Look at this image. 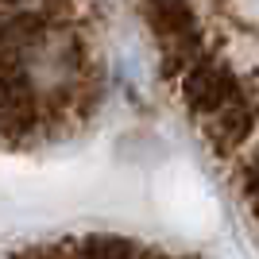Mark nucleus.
<instances>
[{
  "label": "nucleus",
  "mask_w": 259,
  "mask_h": 259,
  "mask_svg": "<svg viewBox=\"0 0 259 259\" xmlns=\"http://www.w3.org/2000/svg\"><path fill=\"white\" fill-rule=\"evenodd\" d=\"M70 251H74V259H143V251L136 244L120 236H85L70 244Z\"/></svg>",
  "instance_id": "nucleus-3"
},
{
  "label": "nucleus",
  "mask_w": 259,
  "mask_h": 259,
  "mask_svg": "<svg viewBox=\"0 0 259 259\" xmlns=\"http://www.w3.org/2000/svg\"><path fill=\"white\" fill-rule=\"evenodd\" d=\"M251 194H255V201H259V166L251 170Z\"/></svg>",
  "instance_id": "nucleus-4"
},
{
  "label": "nucleus",
  "mask_w": 259,
  "mask_h": 259,
  "mask_svg": "<svg viewBox=\"0 0 259 259\" xmlns=\"http://www.w3.org/2000/svg\"><path fill=\"white\" fill-rule=\"evenodd\" d=\"M240 93H244V85L236 81V74L225 62H217V58L201 54L197 62H190L182 70V97L197 120H205L209 112H217L221 105H228Z\"/></svg>",
  "instance_id": "nucleus-1"
},
{
  "label": "nucleus",
  "mask_w": 259,
  "mask_h": 259,
  "mask_svg": "<svg viewBox=\"0 0 259 259\" xmlns=\"http://www.w3.org/2000/svg\"><path fill=\"white\" fill-rule=\"evenodd\" d=\"M255 120H259V112H255V105H251V97L240 93V97H232L228 105H221L217 112H209V116L201 120V132L213 140V147L232 151V147H240V143L255 132Z\"/></svg>",
  "instance_id": "nucleus-2"
}]
</instances>
